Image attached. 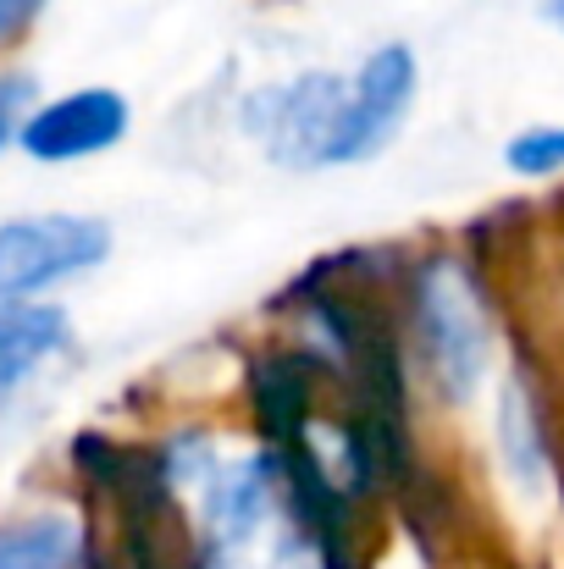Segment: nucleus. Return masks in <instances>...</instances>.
Masks as SVG:
<instances>
[{
    "mask_svg": "<svg viewBox=\"0 0 564 569\" xmlns=\"http://www.w3.org/2000/svg\"><path fill=\"white\" fill-rule=\"evenodd\" d=\"M548 17H554V22L564 28V0H548Z\"/></svg>",
    "mask_w": 564,
    "mask_h": 569,
    "instance_id": "12",
    "label": "nucleus"
},
{
    "mask_svg": "<svg viewBox=\"0 0 564 569\" xmlns=\"http://www.w3.org/2000/svg\"><path fill=\"white\" fill-rule=\"evenodd\" d=\"M67 343V316L56 305H0V392L33 377L50 355H61Z\"/></svg>",
    "mask_w": 564,
    "mask_h": 569,
    "instance_id": "7",
    "label": "nucleus"
},
{
    "mask_svg": "<svg viewBox=\"0 0 564 569\" xmlns=\"http://www.w3.org/2000/svg\"><path fill=\"white\" fill-rule=\"evenodd\" d=\"M33 78L28 72H0V150L17 139V128H22V117L33 111Z\"/></svg>",
    "mask_w": 564,
    "mask_h": 569,
    "instance_id": "10",
    "label": "nucleus"
},
{
    "mask_svg": "<svg viewBox=\"0 0 564 569\" xmlns=\"http://www.w3.org/2000/svg\"><path fill=\"white\" fill-rule=\"evenodd\" d=\"M44 11V0H0V39L28 33V22Z\"/></svg>",
    "mask_w": 564,
    "mask_h": 569,
    "instance_id": "11",
    "label": "nucleus"
},
{
    "mask_svg": "<svg viewBox=\"0 0 564 569\" xmlns=\"http://www.w3.org/2000/svg\"><path fill=\"white\" fill-rule=\"evenodd\" d=\"M509 167L515 172H560L564 167V128H532L509 144Z\"/></svg>",
    "mask_w": 564,
    "mask_h": 569,
    "instance_id": "9",
    "label": "nucleus"
},
{
    "mask_svg": "<svg viewBox=\"0 0 564 569\" xmlns=\"http://www.w3.org/2000/svg\"><path fill=\"white\" fill-rule=\"evenodd\" d=\"M83 559V531L72 515H22L0 526V569H78Z\"/></svg>",
    "mask_w": 564,
    "mask_h": 569,
    "instance_id": "8",
    "label": "nucleus"
},
{
    "mask_svg": "<svg viewBox=\"0 0 564 569\" xmlns=\"http://www.w3.org/2000/svg\"><path fill=\"white\" fill-rule=\"evenodd\" d=\"M415 100V56L404 44H382L349 78V117H344V167L376 156Z\"/></svg>",
    "mask_w": 564,
    "mask_h": 569,
    "instance_id": "4",
    "label": "nucleus"
},
{
    "mask_svg": "<svg viewBox=\"0 0 564 569\" xmlns=\"http://www.w3.org/2000/svg\"><path fill=\"white\" fill-rule=\"evenodd\" d=\"M271 492H277V465L271 459H244V465H210L205 470V526L221 548L249 542L266 515H271Z\"/></svg>",
    "mask_w": 564,
    "mask_h": 569,
    "instance_id": "6",
    "label": "nucleus"
},
{
    "mask_svg": "<svg viewBox=\"0 0 564 569\" xmlns=\"http://www.w3.org/2000/svg\"><path fill=\"white\" fill-rule=\"evenodd\" d=\"M111 254V227L100 216H22L0 227V305L44 293Z\"/></svg>",
    "mask_w": 564,
    "mask_h": 569,
    "instance_id": "2",
    "label": "nucleus"
},
{
    "mask_svg": "<svg viewBox=\"0 0 564 569\" xmlns=\"http://www.w3.org/2000/svg\"><path fill=\"white\" fill-rule=\"evenodd\" d=\"M128 133V100L111 89H78L50 106H33L17 128V144L33 161H83L111 150Z\"/></svg>",
    "mask_w": 564,
    "mask_h": 569,
    "instance_id": "3",
    "label": "nucleus"
},
{
    "mask_svg": "<svg viewBox=\"0 0 564 569\" xmlns=\"http://www.w3.org/2000/svg\"><path fill=\"white\" fill-rule=\"evenodd\" d=\"M244 111H249V133L266 144L277 167H344L349 78L305 72L294 83L260 89Z\"/></svg>",
    "mask_w": 564,
    "mask_h": 569,
    "instance_id": "1",
    "label": "nucleus"
},
{
    "mask_svg": "<svg viewBox=\"0 0 564 569\" xmlns=\"http://www.w3.org/2000/svg\"><path fill=\"white\" fill-rule=\"evenodd\" d=\"M420 327H426V349H432V366L448 392H471L482 377V360H487V338H482V316H476V299L471 288L459 282V271L437 266L420 288Z\"/></svg>",
    "mask_w": 564,
    "mask_h": 569,
    "instance_id": "5",
    "label": "nucleus"
}]
</instances>
